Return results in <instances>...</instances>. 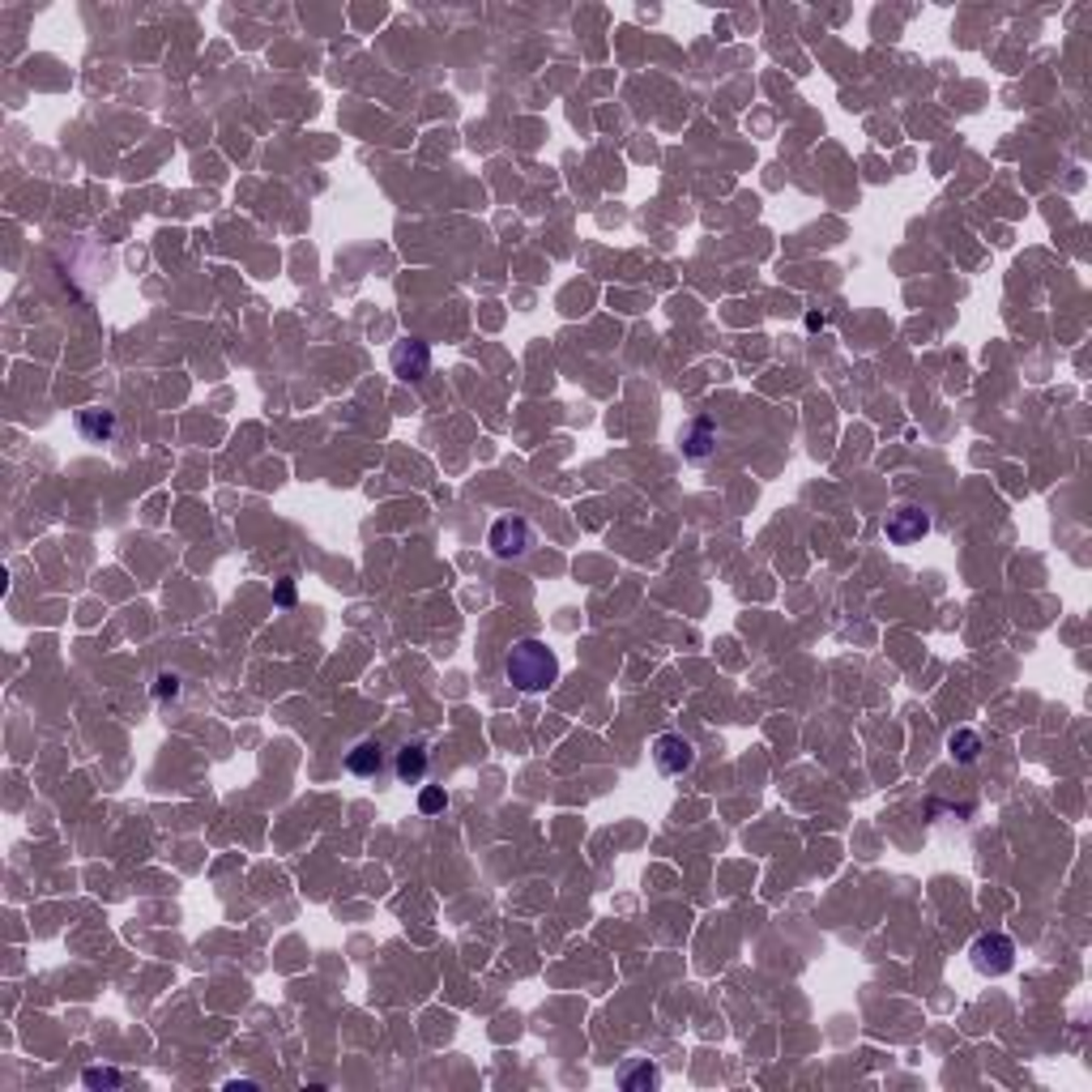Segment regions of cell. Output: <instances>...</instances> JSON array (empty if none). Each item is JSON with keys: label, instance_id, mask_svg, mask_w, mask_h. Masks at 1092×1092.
<instances>
[{"label": "cell", "instance_id": "12", "mask_svg": "<svg viewBox=\"0 0 1092 1092\" xmlns=\"http://www.w3.org/2000/svg\"><path fill=\"white\" fill-rule=\"evenodd\" d=\"M619 1084H623L627 1092H631V1088H657V1084H661V1071H657V1067H648V1063H640L636 1071H623V1075H619Z\"/></svg>", "mask_w": 1092, "mask_h": 1092}, {"label": "cell", "instance_id": "6", "mask_svg": "<svg viewBox=\"0 0 1092 1092\" xmlns=\"http://www.w3.org/2000/svg\"><path fill=\"white\" fill-rule=\"evenodd\" d=\"M393 372H398L406 385H419V380L432 372V346L423 338H402L393 346Z\"/></svg>", "mask_w": 1092, "mask_h": 1092}, {"label": "cell", "instance_id": "1", "mask_svg": "<svg viewBox=\"0 0 1092 1092\" xmlns=\"http://www.w3.org/2000/svg\"><path fill=\"white\" fill-rule=\"evenodd\" d=\"M504 678L517 687V691H546L550 683L559 678V657L555 648H546L543 640H517L504 657Z\"/></svg>", "mask_w": 1092, "mask_h": 1092}, {"label": "cell", "instance_id": "8", "mask_svg": "<svg viewBox=\"0 0 1092 1092\" xmlns=\"http://www.w3.org/2000/svg\"><path fill=\"white\" fill-rule=\"evenodd\" d=\"M427 764H432V755H427V742H402L398 747V759H393V772H398V781L402 785H419L427 777Z\"/></svg>", "mask_w": 1092, "mask_h": 1092}, {"label": "cell", "instance_id": "11", "mask_svg": "<svg viewBox=\"0 0 1092 1092\" xmlns=\"http://www.w3.org/2000/svg\"><path fill=\"white\" fill-rule=\"evenodd\" d=\"M947 747H952V755L960 759V764H973V759L981 755V738L973 730H956L952 738H947Z\"/></svg>", "mask_w": 1092, "mask_h": 1092}, {"label": "cell", "instance_id": "5", "mask_svg": "<svg viewBox=\"0 0 1092 1092\" xmlns=\"http://www.w3.org/2000/svg\"><path fill=\"white\" fill-rule=\"evenodd\" d=\"M653 764L661 777H683L695 764V747L683 738V734H657L653 738Z\"/></svg>", "mask_w": 1092, "mask_h": 1092}, {"label": "cell", "instance_id": "16", "mask_svg": "<svg viewBox=\"0 0 1092 1092\" xmlns=\"http://www.w3.org/2000/svg\"><path fill=\"white\" fill-rule=\"evenodd\" d=\"M274 602H278V606H295V580H291V576H287V580H278Z\"/></svg>", "mask_w": 1092, "mask_h": 1092}, {"label": "cell", "instance_id": "3", "mask_svg": "<svg viewBox=\"0 0 1092 1092\" xmlns=\"http://www.w3.org/2000/svg\"><path fill=\"white\" fill-rule=\"evenodd\" d=\"M487 546L496 559H526L534 546V526L526 517H500L487 534Z\"/></svg>", "mask_w": 1092, "mask_h": 1092}, {"label": "cell", "instance_id": "9", "mask_svg": "<svg viewBox=\"0 0 1092 1092\" xmlns=\"http://www.w3.org/2000/svg\"><path fill=\"white\" fill-rule=\"evenodd\" d=\"M380 768H385V747H380L376 738H363L346 751V772H351V777H376Z\"/></svg>", "mask_w": 1092, "mask_h": 1092}, {"label": "cell", "instance_id": "10", "mask_svg": "<svg viewBox=\"0 0 1092 1092\" xmlns=\"http://www.w3.org/2000/svg\"><path fill=\"white\" fill-rule=\"evenodd\" d=\"M77 432H82V440H90V445H107V440L116 436V415L112 410H82V415H77Z\"/></svg>", "mask_w": 1092, "mask_h": 1092}, {"label": "cell", "instance_id": "4", "mask_svg": "<svg viewBox=\"0 0 1092 1092\" xmlns=\"http://www.w3.org/2000/svg\"><path fill=\"white\" fill-rule=\"evenodd\" d=\"M883 534H888V543H896V546L922 543L930 534V513L917 509V504H900V509H892L888 521H883Z\"/></svg>", "mask_w": 1092, "mask_h": 1092}, {"label": "cell", "instance_id": "7", "mask_svg": "<svg viewBox=\"0 0 1092 1092\" xmlns=\"http://www.w3.org/2000/svg\"><path fill=\"white\" fill-rule=\"evenodd\" d=\"M713 449H717V423L708 419V415L691 419L683 427V457H687V462H708Z\"/></svg>", "mask_w": 1092, "mask_h": 1092}, {"label": "cell", "instance_id": "13", "mask_svg": "<svg viewBox=\"0 0 1092 1092\" xmlns=\"http://www.w3.org/2000/svg\"><path fill=\"white\" fill-rule=\"evenodd\" d=\"M449 806V794L440 785H423V794H419V811L423 815H440Z\"/></svg>", "mask_w": 1092, "mask_h": 1092}, {"label": "cell", "instance_id": "15", "mask_svg": "<svg viewBox=\"0 0 1092 1092\" xmlns=\"http://www.w3.org/2000/svg\"><path fill=\"white\" fill-rule=\"evenodd\" d=\"M82 1080H86L90 1088H116V1084H120V1075H116V1071H99V1067H90V1071L82 1075Z\"/></svg>", "mask_w": 1092, "mask_h": 1092}, {"label": "cell", "instance_id": "14", "mask_svg": "<svg viewBox=\"0 0 1092 1092\" xmlns=\"http://www.w3.org/2000/svg\"><path fill=\"white\" fill-rule=\"evenodd\" d=\"M176 695H180V674L176 670H163V674L154 678V700L167 704V700H176Z\"/></svg>", "mask_w": 1092, "mask_h": 1092}, {"label": "cell", "instance_id": "2", "mask_svg": "<svg viewBox=\"0 0 1092 1092\" xmlns=\"http://www.w3.org/2000/svg\"><path fill=\"white\" fill-rule=\"evenodd\" d=\"M969 964L981 977H1003V973H1011V964H1016V943H1011L1007 935H999V930H986V935L973 939Z\"/></svg>", "mask_w": 1092, "mask_h": 1092}]
</instances>
